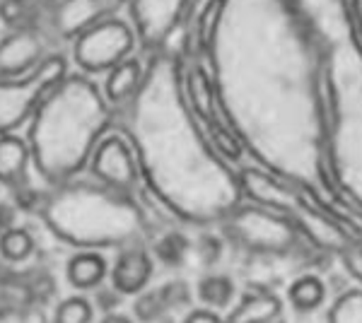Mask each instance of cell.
<instances>
[{"label":"cell","instance_id":"obj_18","mask_svg":"<svg viewBox=\"0 0 362 323\" xmlns=\"http://www.w3.org/2000/svg\"><path fill=\"white\" fill-rule=\"evenodd\" d=\"M331 323H362V295H348L336 304Z\"/></svg>","mask_w":362,"mask_h":323},{"label":"cell","instance_id":"obj_9","mask_svg":"<svg viewBox=\"0 0 362 323\" xmlns=\"http://www.w3.org/2000/svg\"><path fill=\"white\" fill-rule=\"evenodd\" d=\"M25 164H27L25 143L20 138H13V135L0 138V181L15 184L25 174Z\"/></svg>","mask_w":362,"mask_h":323},{"label":"cell","instance_id":"obj_19","mask_svg":"<svg viewBox=\"0 0 362 323\" xmlns=\"http://www.w3.org/2000/svg\"><path fill=\"white\" fill-rule=\"evenodd\" d=\"M160 290H162V297H165L169 309H179L189 302V287L184 283H169L165 287H160Z\"/></svg>","mask_w":362,"mask_h":323},{"label":"cell","instance_id":"obj_13","mask_svg":"<svg viewBox=\"0 0 362 323\" xmlns=\"http://www.w3.org/2000/svg\"><path fill=\"white\" fill-rule=\"evenodd\" d=\"M32 249L34 242L25 229H8L5 234H0V254L8 261H25Z\"/></svg>","mask_w":362,"mask_h":323},{"label":"cell","instance_id":"obj_3","mask_svg":"<svg viewBox=\"0 0 362 323\" xmlns=\"http://www.w3.org/2000/svg\"><path fill=\"white\" fill-rule=\"evenodd\" d=\"M95 174L99 179H104L107 184L119 186V189H128L136 181V164L128 148L121 140H104L97 148L95 155Z\"/></svg>","mask_w":362,"mask_h":323},{"label":"cell","instance_id":"obj_17","mask_svg":"<svg viewBox=\"0 0 362 323\" xmlns=\"http://www.w3.org/2000/svg\"><path fill=\"white\" fill-rule=\"evenodd\" d=\"M186 251H189V242L181 234H167L160 244H157V256L167 266H179L184 261Z\"/></svg>","mask_w":362,"mask_h":323},{"label":"cell","instance_id":"obj_21","mask_svg":"<svg viewBox=\"0 0 362 323\" xmlns=\"http://www.w3.org/2000/svg\"><path fill=\"white\" fill-rule=\"evenodd\" d=\"M13 222H15V213L10 205L0 203V234H5L8 229H13Z\"/></svg>","mask_w":362,"mask_h":323},{"label":"cell","instance_id":"obj_5","mask_svg":"<svg viewBox=\"0 0 362 323\" xmlns=\"http://www.w3.org/2000/svg\"><path fill=\"white\" fill-rule=\"evenodd\" d=\"M150 273H153V263L143 251H126L114 266V290H119L121 295H136L148 285Z\"/></svg>","mask_w":362,"mask_h":323},{"label":"cell","instance_id":"obj_12","mask_svg":"<svg viewBox=\"0 0 362 323\" xmlns=\"http://www.w3.org/2000/svg\"><path fill=\"white\" fill-rule=\"evenodd\" d=\"M235 295V285H232L230 278L225 275H213V278H203L201 285H198V297H201L203 304L213 309L227 307V302Z\"/></svg>","mask_w":362,"mask_h":323},{"label":"cell","instance_id":"obj_20","mask_svg":"<svg viewBox=\"0 0 362 323\" xmlns=\"http://www.w3.org/2000/svg\"><path fill=\"white\" fill-rule=\"evenodd\" d=\"M119 302H121L119 290H102L97 297V307H102L104 311H112V307H116Z\"/></svg>","mask_w":362,"mask_h":323},{"label":"cell","instance_id":"obj_1","mask_svg":"<svg viewBox=\"0 0 362 323\" xmlns=\"http://www.w3.org/2000/svg\"><path fill=\"white\" fill-rule=\"evenodd\" d=\"M63 73H66L63 58H49L25 82L0 85V133H8L20 126L56 90Z\"/></svg>","mask_w":362,"mask_h":323},{"label":"cell","instance_id":"obj_8","mask_svg":"<svg viewBox=\"0 0 362 323\" xmlns=\"http://www.w3.org/2000/svg\"><path fill=\"white\" fill-rule=\"evenodd\" d=\"M39 49L42 44L32 37V32H22L0 49V70H20L29 66L39 56Z\"/></svg>","mask_w":362,"mask_h":323},{"label":"cell","instance_id":"obj_6","mask_svg":"<svg viewBox=\"0 0 362 323\" xmlns=\"http://www.w3.org/2000/svg\"><path fill=\"white\" fill-rule=\"evenodd\" d=\"M280 302L268 292H249L225 323H268L278 316Z\"/></svg>","mask_w":362,"mask_h":323},{"label":"cell","instance_id":"obj_4","mask_svg":"<svg viewBox=\"0 0 362 323\" xmlns=\"http://www.w3.org/2000/svg\"><path fill=\"white\" fill-rule=\"evenodd\" d=\"M121 5V0H66L56 13V27L63 34H75L80 29L95 27L102 15L112 13Z\"/></svg>","mask_w":362,"mask_h":323},{"label":"cell","instance_id":"obj_22","mask_svg":"<svg viewBox=\"0 0 362 323\" xmlns=\"http://www.w3.org/2000/svg\"><path fill=\"white\" fill-rule=\"evenodd\" d=\"M184 323H223V321H220L213 311H196V314H191Z\"/></svg>","mask_w":362,"mask_h":323},{"label":"cell","instance_id":"obj_24","mask_svg":"<svg viewBox=\"0 0 362 323\" xmlns=\"http://www.w3.org/2000/svg\"><path fill=\"white\" fill-rule=\"evenodd\" d=\"M102 323H133V321L126 319V316H121V314H107L102 319Z\"/></svg>","mask_w":362,"mask_h":323},{"label":"cell","instance_id":"obj_15","mask_svg":"<svg viewBox=\"0 0 362 323\" xmlns=\"http://www.w3.org/2000/svg\"><path fill=\"white\" fill-rule=\"evenodd\" d=\"M92 321V307L83 297H70L66 302L58 304L56 309V323H90Z\"/></svg>","mask_w":362,"mask_h":323},{"label":"cell","instance_id":"obj_14","mask_svg":"<svg viewBox=\"0 0 362 323\" xmlns=\"http://www.w3.org/2000/svg\"><path fill=\"white\" fill-rule=\"evenodd\" d=\"M290 299L295 302V307L300 309H314L321 304L324 299V285L319 283L317 278H302L297 280L290 290Z\"/></svg>","mask_w":362,"mask_h":323},{"label":"cell","instance_id":"obj_7","mask_svg":"<svg viewBox=\"0 0 362 323\" xmlns=\"http://www.w3.org/2000/svg\"><path fill=\"white\" fill-rule=\"evenodd\" d=\"M107 275V263L97 254H80L68 263V280L78 290H92Z\"/></svg>","mask_w":362,"mask_h":323},{"label":"cell","instance_id":"obj_2","mask_svg":"<svg viewBox=\"0 0 362 323\" xmlns=\"http://www.w3.org/2000/svg\"><path fill=\"white\" fill-rule=\"evenodd\" d=\"M131 51V32L121 22H104L85 29L75 46V58L87 70L116 68Z\"/></svg>","mask_w":362,"mask_h":323},{"label":"cell","instance_id":"obj_25","mask_svg":"<svg viewBox=\"0 0 362 323\" xmlns=\"http://www.w3.org/2000/svg\"><path fill=\"white\" fill-rule=\"evenodd\" d=\"M3 316H5V302L0 299V319H3Z\"/></svg>","mask_w":362,"mask_h":323},{"label":"cell","instance_id":"obj_10","mask_svg":"<svg viewBox=\"0 0 362 323\" xmlns=\"http://www.w3.org/2000/svg\"><path fill=\"white\" fill-rule=\"evenodd\" d=\"M138 80H140V66L136 61L119 63L107 80L109 99H112V102H121V99H126L133 90H136Z\"/></svg>","mask_w":362,"mask_h":323},{"label":"cell","instance_id":"obj_11","mask_svg":"<svg viewBox=\"0 0 362 323\" xmlns=\"http://www.w3.org/2000/svg\"><path fill=\"white\" fill-rule=\"evenodd\" d=\"M0 17L5 25L29 32L39 17V5L34 0H3L0 3Z\"/></svg>","mask_w":362,"mask_h":323},{"label":"cell","instance_id":"obj_16","mask_svg":"<svg viewBox=\"0 0 362 323\" xmlns=\"http://www.w3.org/2000/svg\"><path fill=\"white\" fill-rule=\"evenodd\" d=\"M136 316L140 321L150 323V321H160L162 316L167 314L169 307L165 302V297H162V290H155V292H145L143 297L136 299Z\"/></svg>","mask_w":362,"mask_h":323},{"label":"cell","instance_id":"obj_23","mask_svg":"<svg viewBox=\"0 0 362 323\" xmlns=\"http://www.w3.org/2000/svg\"><path fill=\"white\" fill-rule=\"evenodd\" d=\"M203 258L210 263V261H218V254H220V246H218V242H213V239H208L206 237V242H203Z\"/></svg>","mask_w":362,"mask_h":323}]
</instances>
